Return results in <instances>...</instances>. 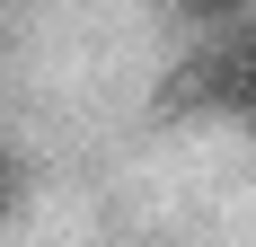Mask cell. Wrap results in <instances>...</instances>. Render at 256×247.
Listing matches in <instances>:
<instances>
[{
	"instance_id": "cell-1",
	"label": "cell",
	"mask_w": 256,
	"mask_h": 247,
	"mask_svg": "<svg viewBox=\"0 0 256 247\" xmlns=\"http://www.w3.org/2000/svg\"><path fill=\"white\" fill-rule=\"evenodd\" d=\"M168 106H186V115H248L256 106V44L248 36L204 44L177 80H168Z\"/></svg>"
},
{
	"instance_id": "cell-2",
	"label": "cell",
	"mask_w": 256,
	"mask_h": 247,
	"mask_svg": "<svg viewBox=\"0 0 256 247\" xmlns=\"http://www.w3.org/2000/svg\"><path fill=\"white\" fill-rule=\"evenodd\" d=\"M168 9H186V18H238V0H168Z\"/></svg>"
},
{
	"instance_id": "cell-3",
	"label": "cell",
	"mask_w": 256,
	"mask_h": 247,
	"mask_svg": "<svg viewBox=\"0 0 256 247\" xmlns=\"http://www.w3.org/2000/svg\"><path fill=\"white\" fill-rule=\"evenodd\" d=\"M9 203H18V159L0 150V212H9Z\"/></svg>"
}]
</instances>
